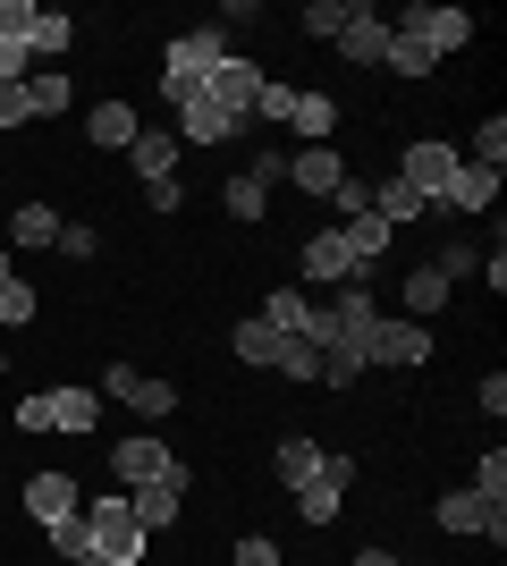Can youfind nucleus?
I'll return each instance as SVG.
<instances>
[{"label":"nucleus","instance_id":"obj_20","mask_svg":"<svg viewBox=\"0 0 507 566\" xmlns=\"http://www.w3.org/2000/svg\"><path fill=\"white\" fill-rule=\"evenodd\" d=\"M178 153H187V144L169 136V127H136V144H127V161H136V178H145V187L178 178Z\"/></svg>","mask_w":507,"mask_h":566},{"label":"nucleus","instance_id":"obj_23","mask_svg":"<svg viewBox=\"0 0 507 566\" xmlns=\"http://www.w3.org/2000/svg\"><path fill=\"white\" fill-rule=\"evenodd\" d=\"M51 431H94L102 423V389H43Z\"/></svg>","mask_w":507,"mask_h":566},{"label":"nucleus","instance_id":"obj_10","mask_svg":"<svg viewBox=\"0 0 507 566\" xmlns=\"http://www.w3.org/2000/svg\"><path fill=\"white\" fill-rule=\"evenodd\" d=\"M296 271H305V287H314V296H330V287H347V280H372V271H356V254H347V237H338V229H314V237H305Z\"/></svg>","mask_w":507,"mask_h":566},{"label":"nucleus","instance_id":"obj_43","mask_svg":"<svg viewBox=\"0 0 507 566\" xmlns=\"http://www.w3.org/2000/svg\"><path fill=\"white\" fill-rule=\"evenodd\" d=\"M94 245H102V237H94V229H76V220H68V229H60V245H51V254H68V262H94Z\"/></svg>","mask_w":507,"mask_h":566},{"label":"nucleus","instance_id":"obj_28","mask_svg":"<svg viewBox=\"0 0 507 566\" xmlns=\"http://www.w3.org/2000/svg\"><path fill=\"white\" fill-rule=\"evenodd\" d=\"M381 69H389V76H406V85H423V76H432L440 60H432L423 43H414V34H398V25H389V51H381Z\"/></svg>","mask_w":507,"mask_h":566},{"label":"nucleus","instance_id":"obj_31","mask_svg":"<svg viewBox=\"0 0 507 566\" xmlns=\"http://www.w3.org/2000/svg\"><path fill=\"white\" fill-rule=\"evenodd\" d=\"M432 271H440L448 287H457V280H474V271H483V245H474V237H448V245L432 254Z\"/></svg>","mask_w":507,"mask_h":566},{"label":"nucleus","instance_id":"obj_3","mask_svg":"<svg viewBox=\"0 0 507 566\" xmlns=\"http://www.w3.org/2000/svg\"><path fill=\"white\" fill-rule=\"evenodd\" d=\"M85 549H94V558H110V566H145L152 533L136 524L127 491H119V499H85Z\"/></svg>","mask_w":507,"mask_h":566},{"label":"nucleus","instance_id":"obj_29","mask_svg":"<svg viewBox=\"0 0 507 566\" xmlns=\"http://www.w3.org/2000/svg\"><path fill=\"white\" fill-rule=\"evenodd\" d=\"M68 43H76V18H60V9H34V25H25V51H34V60H60Z\"/></svg>","mask_w":507,"mask_h":566},{"label":"nucleus","instance_id":"obj_26","mask_svg":"<svg viewBox=\"0 0 507 566\" xmlns=\"http://www.w3.org/2000/svg\"><path fill=\"white\" fill-rule=\"evenodd\" d=\"M372 212H381L389 229H414V220L432 212V203H423V195H414L406 178H372Z\"/></svg>","mask_w":507,"mask_h":566},{"label":"nucleus","instance_id":"obj_17","mask_svg":"<svg viewBox=\"0 0 507 566\" xmlns=\"http://www.w3.org/2000/svg\"><path fill=\"white\" fill-rule=\"evenodd\" d=\"M60 229H68V220L51 212V203H18V212L0 220V245H9V254H43V245H60Z\"/></svg>","mask_w":507,"mask_h":566},{"label":"nucleus","instance_id":"obj_21","mask_svg":"<svg viewBox=\"0 0 507 566\" xmlns=\"http://www.w3.org/2000/svg\"><path fill=\"white\" fill-rule=\"evenodd\" d=\"M169 136H178V144H203V153H220V144H237V136H245V127H237V118H220V111H212V102L194 94V102H187V111H178V127H169Z\"/></svg>","mask_w":507,"mask_h":566},{"label":"nucleus","instance_id":"obj_49","mask_svg":"<svg viewBox=\"0 0 507 566\" xmlns=\"http://www.w3.org/2000/svg\"><path fill=\"white\" fill-rule=\"evenodd\" d=\"M0 373H9V355H0Z\"/></svg>","mask_w":507,"mask_h":566},{"label":"nucleus","instance_id":"obj_5","mask_svg":"<svg viewBox=\"0 0 507 566\" xmlns=\"http://www.w3.org/2000/svg\"><path fill=\"white\" fill-rule=\"evenodd\" d=\"M263 85H271V69L263 60H245V51H229L212 76H203V102H212L220 118H237V127H254V102H263Z\"/></svg>","mask_w":507,"mask_h":566},{"label":"nucleus","instance_id":"obj_48","mask_svg":"<svg viewBox=\"0 0 507 566\" xmlns=\"http://www.w3.org/2000/svg\"><path fill=\"white\" fill-rule=\"evenodd\" d=\"M0 440H9V415H0Z\"/></svg>","mask_w":507,"mask_h":566},{"label":"nucleus","instance_id":"obj_16","mask_svg":"<svg viewBox=\"0 0 507 566\" xmlns=\"http://www.w3.org/2000/svg\"><path fill=\"white\" fill-rule=\"evenodd\" d=\"M338 178H347V153H338V144H296L288 153V187L296 195H321V203H330Z\"/></svg>","mask_w":507,"mask_h":566},{"label":"nucleus","instance_id":"obj_25","mask_svg":"<svg viewBox=\"0 0 507 566\" xmlns=\"http://www.w3.org/2000/svg\"><path fill=\"white\" fill-rule=\"evenodd\" d=\"M338 237H347V254H356V271H372V262H381L389 245H398V229H389L381 212H356V220H347Z\"/></svg>","mask_w":507,"mask_h":566},{"label":"nucleus","instance_id":"obj_38","mask_svg":"<svg viewBox=\"0 0 507 566\" xmlns=\"http://www.w3.org/2000/svg\"><path fill=\"white\" fill-rule=\"evenodd\" d=\"M229 566H288V558H279V542H271V533H245V542L229 549Z\"/></svg>","mask_w":507,"mask_h":566},{"label":"nucleus","instance_id":"obj_34","mask_svg":"<svg viewBox=\"0 0 507 566\" xmlns=\"http://www.w3.org/2000/svg\"><path fill=\"white\" fill-rule=\"evenodd\" d=\"M363 373H372V364H363L356 347H321V380H330V389H356Z\"/></svg>","mask_w":507,"mask_h":566},{"label":"nucleus","instance_id":"obj_30","mask_svg":"<svg viewBox=\"0 0 507 566\" xmlns=\"http://www.w3.org/2000/svg\"><path fill=\"white\" fill-rule=\"evenodd\" d=\"M25 102H34V118H60V111L76 102V85H68L60 69H34V76H25Z\"/></svg>","mask_w":507,"mask_h":566},{"label":"nucleus","instance_id":"obj_35","mask_svg":"<svg viewBox=\"0 0 507 566\" xmlns=\"http://www.w3.org/2000/svg\"><path fill=\"white\" fill-rule=\"evenodd\" d=\"M465 161H483V169H499V161H507V118H499V111L474 127V153H465Z\"/></svg>","mask_w":507,"mask_h":566},{"label":"nucleus","instance_id":"obj_1","mask_svg":"<svg viewBox=\"0 0 507 566\" xmlns=\"http://www.w3.org/2000/svg\"><path fill=\"white\" fill-rule=\"evenodd\" d=\"M229 355H237V364H254V373L321 380V347H314V338H288V331H271L263 313H245L237 331H229Z\"/></svg>","mask_w":507,"mask_h":566},{"label":"nucleus","instance_id":"obj_7","mask_svg":"<svg viewBox=\"0 0 507 566\" xmlns=\"http://www.w3.org/2000/svg\"><path fill=\"white\" fill-rule=\"evenodd\" d=\"M363 364H389V373H423V364H432V322L381 313V322H372V338H363Z\"/></svg>","mask_w":507,"mask_h":566},{"label":"nucleus","instance_id":"obj_9","mask_svg":"<svg viewBox=\"0 0 507 566\" xmlns=\"http://www.w3.org/2000/svg\"><path fill=\"white\" fill-rule=\"evenodd\" d=\"M457 169H465V153H457V144L423 136V144H406V161H398V178H406V187H414V195H423V203L440 212V195H448V178H457Z\"/></svg>","mask_w":507,"mask_h":566},{"label":"nucleus","instance_id":"obj_40","mask_svg":"<svg viewBox=\"0 0 507 566\" xmlns=\"http://www.w3.org/2000/svg\"><path fill=\"white\" fill-rule=\"evenodd\" d=\"M25 25H34V0H0V43H25Z\"/></svg>","mask_w":507,"mask_h":566},{"label":"nucleus","instance_id":"obj_44","mask_svg":"<svg viewBox=\"0 0 507 566\" xmlns=\"http://www.w3.org/2000/svg\"><path fill=\"white\" fill-rule=\"evenodd\" d=\"M474 406H483L490 423H499V415H507V373H483V389H474Z\"/></svg>","mask_w":507,"mask_h":566},{"label":"nucleus","instance_id":"obj_42","mask_svg":"<svg viewBox=\"0 0 507 566\" xmlns=\"http://www.w3.org/2000/svg\"><path fill=\"white\" fill-rule=\"evenodd\" d=\"M25 118H34V102H25V85H0V136H9V127H25Z\"/></svg>","mask_w":507,"mask_h":566},{"label":"nucleus","instance_id":"obj_46","mask_svg":"<svg viewBox=\"0 0 507 566\" xmlns=\"http://www.w3.org/2000/svg\"><path fill=\"white\" fill-rule=\"evenodd\" d=\"M9 280H18V254H9V245H0V287H9Z\"/></svg>","mask_w":507,"mask_h":566},{"label":"nucleus","instance_id":"obj_6","mask_svg":"<svg viewBox=\"0 0 507 566\" xmlns=\"http://www.w3.org/2000/svg\"><path fill=\"white\" fill-rule=\"evenodd\" d=\"M169 473H187V465H178V449H169L161 431L110 440V482H119V491H145V482H169Z\"/></svg>","mask_w":507,"mask_h":566},{"label":"nucleus","instance_id":"obj_11","mask_svg":"<svg viewBox=\"0 0 507 566\" xmlns=\"http://www.w3.org/2000/svg\"><path fill=\"white\" fill-rule=\"evenodd\" d=\"M432 524H440V533H457V542H474V533L507 542V507H490L483 491H440L432 499Z\"/></svg>","mask_w":507,"mask_h":566},{"label":"nucleus","instance_id":"obj_24","mask_svg":"<svg viewBox=\"0 0 507 566\" xmlns=\"http://www.w3.org/2000/svg\"><path fill=\"white\" fill-rule=\"evenodd\" d=\"M271 473H279L288 491H305V482H314V473H321V440H305V431H288V440L271 449Z\"/></svg>","mask_w":507,"mask_h":566},{"label":"nucleus","instance_id":"obj_8","mask_svg":"<svg viewBox=\"0 0 507 566\" xmlns=\"http://www.w3.org/2000/svg\"><path fill=\"white\" fill-rule=\"evenodd\" d=\"M347 491H356V457H347V449H321V473L305 482V491H288V499H296V516L321 533V524L347 507Z\"/></svg>","mask_w":507,"mask_h":566},{"label":"nucleus","instance_id":"obj_13","mask_svg":"<svg viewBox=\"0 0 507 566\" xmlns=\"http://www.w3.org/2000/svg\"><path fill=\"white\" fill-rule=\"evenodd\" d=\"M389 25H398V34H414V43L432 51V60H448V51L474 43V18H465V9H423V0H414L406 18H389Z\"/></svg>","mask_w":507,"mask_h":566},{"label":"nucleus","instance_id":"obj_22","mask_svg":"<svg viewBox=\"0 0 507 566\" xmlns=\"http://www.w3.org/2000/svg\"><path fill=\"white\" fill-rule=\"evenodd\" d=\"M398 305H406V322H432V313L448 305V280H440L432 262H414L406 280H398Z\"/></svg>","mask_w":507,"mask_h":566},{"label":"nucleus","instance_id":"obj_33","mask_svg":"<svg viewBox=\"0 0 507 566\" xmlns=\"http://www.w3.org/2000/svg\"><path fill=\"white\" fill-rule=\"evenodd\" d=\"M34 313H43V296H34L25 280H9V287H0V331H25Z\"/></svg>","mask_w":507,"mask_h":566},{"label":"nucleus","instance_id":"obj_19","mask_svg":"<svg viewBox=\"0 0 507 566\" xmlns=\"http://www.w3.org/2000/svg\"><path fill=\"white\" fill-rule=\"evenodd\" d=\"M136 127H145V118H136V102H119V94H102L94 111H85V144H102V153H127Z\"/></svg>","mask_w":507,"mask_h":566},{"label":"nucleus","instance_id":"obj_18","mask_svg":"<svg viewBox=\"0 0 507 566\" xmlns=\"http://www.w3.org/2000/svg\"><path fill=\"white\" fill-rule=\"evenodd\" d=\"M187 482H194V473H169V482H145V491H127L136 524H145V533H169V524L187 516Z\"/></svg>","mask_w":507,"mask_h":566},{"label":"nucleus","instance_id":"obj_32","mask_svg":"<svg viewBox=\"0 0 507 566\" xmlns=\"http://www.w3.org/2000/svg\"><path fill=\"white\" fill-rule=\"evenodd\" d=\"M465 491H483L490 507H499V499H507V449H499V440H490V449L474 457V482H465Z\"/></svg>","mask_w":507,"mask_h":566},{"label":"nucleus","instance_id":"obj_45","mask_svg":"<svg viewBox=\"0 0 507 566\" xmlns=\"http://www.w3.org/2000/svg\"><path fill=\"white\" fill-rule=\"evenodd\" d=\"M347 566H398V549H356Z\"/></svg>","mask_w":507,"mask_h":566},{"label":"nucleus","instance_id":"obj_41","mask_svg":"<svg viewBox=\"0 0 507 566\" xmlns=\"http://www.w3.org/2000/svg\"><path fill=\"white\" fill-rule=\"evenodd\" d=\"M25 76H34V51H25V43H0V85H25Z\"/></svg>","mask_w":507,"mask_h":566},{"label":"nucleus","instance_id":"obj_36","mask_svg":"<svg viewBox=\"0 0 507 566\" xmlns=\"http://www.w3.org/2000/svg\"><path fill=\"white\" fill-rule=\"evenodd\" d=\"M43 542H51V558H85V507L60 516V524H43Z\"/></svg>","mask_w":507,"mask_h":566},{"label":"nucleus","instance_id":"obj_2","mask_svg":"<svg viewBox=\"0 0 507 566\" xmlns=\"http://www.w3.org/2000/svg\"><path fill=\"white\" fill-rule=\"evenodd\" d=\"M220 60H229V34H220V25H194V34H178V43L161 51V102H169V111H187Z\"/></svg>","mask_w":507,"mask_h":566},{"label":"nucleus","instance_id":"obj_39","mask_svg":"<svg viewBox=\"0 0 507 566\" xmlns=\"http://www.w3.org/2000/svg\"><path fill=\"white\" fill-rule=\"evenodd\" d=\"M296 25H305V34H321V43H330L338 25H347V0H314V9H305V18H296Z\"/></svg>","mask_w":507,"mask_h":566},{"label":"nucleus","instance_id":"obj_47","mask_svg":"<svg viewBox=\"0 0 507 566\" xmlns=\"http://www.w3.org/2000/svg\"><path fill=\"white\" fill-rule=\"evenodd\" d=\"M68 566H110V558H94V549H85V558H68Z\"/></svg>","mask_w":507,"mask_h":566},{"label":"nucleus","instance_id":"obj_4","mask_svg":"<svg viewBox=\"0 0 507 566\" xmlns=\"http://www.w3.org/2000/svg\"><path fill=\"white\" fill-rule=\"evenodd\" d=\"M102 398H119L127 415H145V431H152V423L178 415V380L145 373V364H102Z\"/></svg>","mask_w":507,"mask_h":566},{"label":"nucleus","instance_id":"obj_14","mask_svg":"<svg viewBox=\"0 0 507 566\" xmlns=\"http://www.w3.org/2000/svg\"><path fill=\"white\" fill-rule=\"evenodd\" d=\"M330 51L347 60V69H381V51H389V18H381V9H363V0H347V25L330 34Z\"/></svg>","mask_w":507,"mask_h":566},{"label":"nucleus","instance_id":"obj_12","mask_svg":"<svg viewBox=\"0 0 507 566\" xmlns=\"http://www.w3.org/2000/svg\"><path fill=\"white\" fill-rule=\"evenodd\" d=\"M18 507L34 524H60V516H76V507H85V482H76V473H60V465H43V473H25L18 482Z\"/></svg>","mask_w":507,"mask_h":566},{"label":"nucleus","instance_id":"obj_27","mask_svg":"<svg viewBox=\"0 0 507 566\" xmlns=\"http://www.w3.org/2000/svg\"><path fill=\"white\" fill-rule=\"evenodd\" d=\"M263 322H271V331H288V338H305V322H314V287H271Z\"/></svg>","mask_w":507,"mask_h":566},{"label":"nucleus","instance_id":"obj_15","mask_svg":"<svg viewBox=\"0 0 507 566\" xmlns=\"http://www.w3.org/2000/svg\"><path fill=\"white\" fill-rule=\"evenodd\" d=\"M499 187H507V169H483V161H465L457 178H448V195H440V212H448V220H483L490 203H499Z\"/></svg>","mask_w":507,"mask_h":566},{"label":"nucleus","instance_id":"obj_37","mask_svg":"<svg viewBox=\"0 0 507 566\" xmlns=\"http://www.w3.org/2000/svg\"><path fill=\"white\" fill-rule=\"evenodd\" d=\"M330 203H338L347 220H356V212H372V178H363V169H347V178L330 187Z\"/></svg>","mask_w":507,"mask_h":566}]
</instances>
